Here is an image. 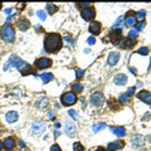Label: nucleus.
Masks as SVG:
<instances>
[{
    "mask_svg": "<svg viewBox=\"0 0 151 151\" xmlns=\"http://www.w3.org/2000/svg\"><path fill=\"white\" fill-rule=\"evenodd\" d=\"M63 47V38L58 33H49L44 39V51L47 53H57Z\"/></svg>",
    "mask_w": 151,
    "mask_h": 151,
    "instance_id": "obj_1",
    "label": "nucleus"
},
{
    "mask_svg": "<svg viewBox=\"0 0 151 151\" xmlns=\"http://www.w3.org/2000/svg\"><path fill=\"white\" fill-rule=\"evenodd\" d=\"M1 38L4 42H6V43H11V42H14L15 39V30L11 25L6 24L4 25L1 28Z\"/></svg>",
    "mask_w": 151,
    "mask_h": 151,
    "instance_id": "obj_2",
    "label": "nucleus"
},
{
    "mask_svg": "<svg viewBox=\"0 0 151 151\" xmlns=\"http://www.w3.org/2000/svg\"><path fill=\"white\" fill-rule=\"evenodd\" d=\"M89 102L94 106V107H101V106H103V103H105L103 93H102L101 91H96V92H93L92 94H91V97H89Z\"/></svg>",
    "mask_w": 151,
    "mask_h": 151,
    "instance_id": "obj_3",
    "label": "nucleus"
},
{
    "mask_svg": "<svg viewBox=\"0 0 151 151\" xmlns=\"http://www.w3.org/2000/svg\"><path fill=\"white\" fill-rule=\"evenodd\" d=\"M108 37H109V40H111L112 44L115 45H118L122 40V29H112L109 30L108 33Z\"/></svg>",
    "mask_w": 151,
    "mask_h": 151,
    "instance_id": "obj_4",
    "label": "nucleus"
},
{
    "mask_svg": "<svg viewBox=\"0 0 151 151\" xmlns=\"http://www.w3.org/2000/svg\"><path fill=\"white\" fill-rule=\"evenodd\" d=\"M60 101H62V103L64 106H72L77 102V96H76V93H73V92H66L62 94Z\"/></svg>",
    "mask_w": 151,
    "mask_h": 151,
    "instance_id": "obj_5",
    "label": "nucleus"
},
{
    "mask_svg": "<svg viewBox=\"0 0 151 151\" xmlns=\"http://www.w3.org/2000/svg\"><path fill=\"white\" fill-rule=\"evenodd\" d=\"M52 59L51 58H47V57H42V58H38L34 63L38 69H45V68H49L52 66Z\"/></svg>",
    "mask_w": 151,
    "mask_h": 151,
    "instance_id": "obj_6",
    "label": "nucleus"
},
{
    "mask_svg": "<svg viewBox=\"0 0 151 151\" xmlns=\"http://www.w3.org/2000/svg\"><path fill=\"white\" fill-rule=\"evenodd\" d=\"M81 15H82V18L85 19V20L87 21H91V20H93L94 17H96V10H94V8H87V9H82L81 11Z\"/></svg>",
    "mask_w": 151,
    "mask_h": 151,
    "instance_id": "obj_7",
    "label": "nucleus"
},
{
    "mask_svg": "<svg viewBox=\"0 0 151 151\" xmlns=\"http://www.w3.org/2000/svg\"><path fill=\"white\" fill-rule=\"evenodd\" d=\"M17 68L19 71H20V73L23 74V76H28L29 73H32V68H30V66L26 62H24V60H20V62L18 63V66H17Z\"/></svg>",
    "mask_w": 151,
    "mask_h": 151,
    "instance_id": "obj_8",
    "label": "nucleus"
},
{
    "mask_svg": "<svg viewBox=\"0 0 151 151\" xmlns=\"http://www.w3.org/2000/svg\"><path fill=\"white\" fill-rule=\"evenodd\" d=\"M64 132L67 134V136H69V137H74L76 136V125L73 122H71V121H66V126H64Z\"/></svg>",
    "mask_w": 151,
    "mask_h": 151,
    "instance_id": "obj_9",
    "label": "nucleus"
},
{
    "mask_svg": "<svg viewBox=\"0 0 151 151\" xmlns=\"http://www.w3.org/2000/svg\"><path fill=\"white\" fill-rule=\"evenodd\" d=\"M45 123L44 122H34L33 125H32V131H33V134L34 135H42L43 132L45 131Z\"/></svg>",
    "mask_w": 151,
    "mask_h": 151,
    "instance_id": "obj_10",
    "label": "nucleus"
},
{
    "mask_svg": "<svg viewBox=\"0 0 151 151\" xmlns=\"http://www.w3.org/2000/svg\"><path fill=\"white\" fill-rule=\"evenodd\" d=\"M88 30H89L91 34H93V35H98L102 30V24L100 21H91V24L88 26Z\"/></svg>",
    "mask_w": 151,
    "mask_h": 151,
    "instance_id": "obj_11",
    "label": "nucleus"
},
{
    "mask_svg": "<svg viewBox=\"0 0 151 151\" xmlns=\"http://www.w3.org/2000/svg\"><path fill=\"white\" fill-rule=\"evenodd\" d=\"M131 143H132V146H134V147H136V149L142 147L143 146V136L142 135H139V134L134 135L131 137Z\"/></svg>",
    "mask_w": 151,
    "mask_h": 151,
    "instance_id": "obj_12",
    "label": "nucleus"
},
{
    "mask_svg": "<svg viewBox=\"0 0 151 151\" xmlns=\"http://www.w3.org/2000/svg\"><path fill=\"white\" fill-rule=\"evenodd\" d=\"M20 58H19L18 55H15V54H13V55H10V58H9V60H8V63H5V66H4V71H8L9 69V67H17L18 66V63L20 62Z\"/></svg>",
    "mask_w": 151,
    "mask_h": 151,
    "instance_id": "obj_13",
    "label": "nucleus"
},
{
    "mask_svg": "<svg viewBox=\"0 0 151 151\" xmlns=\"http://www.w3.org/2000/svg\"><path fill=\"white\" fill-rule=\"evenodd\" d=\"M123 147H125V141H122V140H117V141H113V142L108 143V150L109 151L122 150Z\"/></svg>",
    "mask_w": 151,
    "mask_h": 151,
    "instance_id": "obj_14",
    "label": "nucleus"
},
{
    "mask_svg": "<svg viewBox=\"0 0 151 151\" xmlns=\"http://www.w3.org/2000/svg\"><path fill=\"white\" fill-rule=\"evenodd\" d=\"M118 60H120V54H118L117 52H111V53L108 54V58H107V63H108V66H111V67L116 66Z\"/></svg>",
    "mask_w": 151,
    "mask_h": 151,
    "instance_id": "obj_15",
    "label": "nucleus"
},
{
    "mask_svg": "<svg viewBox=\"0 0 151 151\" xmlns=\"http://www.w3.org/2000/svg\"><path fill=\"white\" fill-rule=\"evenodd\" d=\"M137 97L141 101L145 102V103L151 105V92H149V91H140L139 94H137Z\"/></svg>",
    "mask_w": 151,
    "mask_h": 151,
    "instance_id": "obj_16",
    "label": "nucleus"
},
{
    "mask_svg": "<svg viewBox=\"0 0 151 151\" xmlns=\"http://www.w3.org/2000/svg\"><path fill=\"white\" fill-rule=\"evenodd\" d=\"M17 26L20 32H25V30H28L30 28V21L28 19H20V20L17 21Z\"/></svg>",
    "mask_w": 151,
    "mask_h": 151,
    "instance_id": "obj_17",
    "label": "nucleus"
},
{
    "mask_svg": "<svg viewBox=\"0 0 151 151\" xmlns=\"http://www.w3.org/2000/svg\"><path fill=\"white\" fill-rule=\"evenodd\" d=\"M116 86H125L127 83V77L123 73H118L115 76V79H113Z\"/></svg>",
    "mask_w": 151,
    "mask_h": 151,
    "instance_id": "obj_18",
    "label": "nucleus"
},
{
    "mask_svg": "<svg viewBox=\"0 0 151 151\" xmlns=\"http://www.w3.org/2000/svg\"><path fill=\"white\" fill-rule=\"evenodd\" d=\"M135 43H136L135 40L130 39V38H126V39L121 40V43L118 44V47H120V48H122V49H131V48L135 45Z\"/></svg>",
    "mask_w": 151,
    "mask_h": 151,
    "instance_id": "obj_19",
    "label": "nucleus"
},
{
    "mask_svg": "<svg viewBox=\"0 0 151 151\" xmlns=\"http://www.w3.org/2000/svg\"><path fill=\"white\" fill-rule=\"evenodd\" d=\"M134 14H135L134 11H128L127 13V17H126V19H125V24H126L127 26L136 25V17Z\"/></svg>",
    "mask_w": 151,
    "mask_h": 151,
    "instance_id": "obj_20",
    "label": "nucleus"
},
{
    "mask_svg": "<svg viewBox=\"0 0 151 151\" xmlns=\"http://www.w3.org/2000/svg\"><path fill=\"white\" fill-rule=\"evenodd\" d=\"M5 118H6V121H8L9 123H13V122H15V121H18L19 115H18L17 111H10V112L6 113Z\"/></svg>",
    "mask_w": 151,
    "mask_h": 151,
    "instance_id": "obj_21",
    "label": "nucleus"
},
{
    "mask_svg": "<svg viewBox=\"0 0 151 151\" xmlns=\"http://www.w3.org/2000/svg\"><path fill=\"white\" fill-rule=\"evenodd\" d=\"M37 106L40 109H47L48 106H49V100L47 97H40V100L37 102Z\"/></svg>",
    "mask_w": 151,
    "mask_h": 151,
    "instance_id": "obj_22",
    "label": "nucleus"
},
{
    "mask_svg": "<svg viewBox=\"0 0 151 151\" xmlns=\"http://www.w3.org/2000/svg\"><path fill=\"white\" fill-rule=\"evenodd\" d=\"M111 132L112 134H115L116 136H125V134H126V130H125V127L122 126H118V127H111Z\"/></svg>",
    "mask_w": 151,
    "mask_h": 151,
    "instance_id": "obj_23",
    "label": "nucleus"
},
{
    "mask_svg": "<svg viewBox=\"0 0 151 151\" xmlns=\"http://www.w3.org/2000/svg\"><path fill=\"white\" fill-rule=\"evenodd\" d=\"M3 145L6 150H13L14 146H15V141H14L13 137H8V139H5V141H4Z\"/></svg>",
    "mask_w": 151,
    "mask_h": 151,
    "instance_id": "obj_24",
    "label": "nucleus"
},
{
    "mask_svg": "<svg viewBox=\"0 0 151 151\" xmlns=\"http://www.w3.org/2000/svg\"><path fill=\"white\" fill-rule=\"evenodd\" d=\"M106 125L105 122H98V123H94L93 126H92V131L93 132H98V131H101V130H103V128H106Z\"/></svg>",
    "mask_w": 151,
    "mask_h": 151,
    "instance_id": "obj_25",
    "label": "nucleus"
},
{
    "mask_svg": "<svg viewBox=\"0 0 151 151\" xmlns=\"http://www.w3.org/2000/svg\"><path fill=\"white\" fill-rule=\"evenodd\" d=\"M45 8H47V11H48V13L51 14V15L58 11V6L54 5V4H47V6H45Z\"/></svg>",
    "mask_w": 151,
    "mask_h": 151,
    "instance_id": "obj_26",
    "label": "nucleus"
},
{
    "mask_svg": "<svg viewBox=\"0 0 151 151\" xmlns=\"http://www.w3.org/2000/svg\"><path fill=\"white\" fill-rule=\"evenodd\" d=\"M40 77H42V81H43V83H48V82H51L52 79L54 78L52 73H43Z\"/></svg>",
    "mask_w": 151,
    "mask_h": 151,
    "instance_id": "obj_27",
    "label": "nucleus"
},
{
    "mask_svg": "<svg viewBox=\"0 0 151 151\" xmlns=\"http://www.w3.org/2000/svg\"><path fill=\"white\" fill-rule=\"evenodd\" d=\"M137 34H139L137 28H132V29L130 30V33H128V38H130V39H132V40H135L136 38H137Z\"/></svg>",
    "mask_w": 151,
    "mask_h": 151,
    "instance_id": "obj_28",
    "label": "nucleus"
},
{
    "mask_svg": "<svg viewBox=\"0 0 151 151\" xmlns=\"http://www.w3.org/2000/svg\"><path fill=\"white\" fill-rule=\"evenodd\" d=\"M72 88H73V93H81L83 91V86L81 83H74V85L72 86Z\"/></svg>",
    "mask_w": 151,
    "mask_h": 151,
    "instance_id": "obj_29",
    "label": "nucleus"
},
{
    "mask_svg": "<svg viewBox=\"0 0 151 151\" xmlns=\"http://www.w3.org/2000/svg\"><path fill=\"white\" fill-rule=\"evenodd\" d=\"M73 151H85V146H83L81 142H74Z\"/></svg>",
    "mask_w": 151,
    "mask_h": 151,
    "instance_id": "obj_30",
    "label": "nucleus"
},
{
    "mask_svg": "<svg viewBox=\"0 0 151 151\" xmlns=\"http://www.w3.org/2000/svg\"><path fill=\"white\" fill-rule=\"evenodd\" d=\"M135 17L139 18L140 20H143V19H145V17H146V11H145V10H139L137 13H136Z\"/></svg>",
    "mask_w": 151,
    "mask_h": 151,
    "instance_id": "obj_31",
    "label": "nucleus"
},
{
    "mask_svg": "<svg viewBox=\"0 0 151 151\" xmlns=\"http://www.w3.org/2000/svg\"><path fill=\"white\" fill-rule=\"evenodd\" d=\"M128 100H130V97L127 96V93H122V94H120V102H121V103H127Z\"/></svg>",
    "mask_w": 151,
    "mask_h": 151,
    "instance_id": "obj_32",
    "label": "nucleus"
},
{
    "mask_svg": "<svg viewBox=\"0 0 151 151\" xmlns=\"http://www.w3.org/2000/svg\"><path fill=\"white\" fill-rule=\"evenodd\" d=\"M68 115H69L73 120H78V118H79L77 111H74V109H69V111H68Z\"/></svg>",
    "mask_w": 151,
    "mask_h": 151,
    "instance_id": "obj_33",
    "label": "nucleus"
},
{
    "mask_svg": "<svg viewBox=\"0 0 151 151\" xmlns=\"http://www.w3.org/2000/svg\"><path fill=\"white\" fill-rule=\"evenodd\" d=\"M37 15H38V18H39L40 20H45V18H47V15H45V11H43V10H38V11H37Z\"/></svg>",
    "mask_w": 151,
    "mask_h": 151,
    "instance_id": "obj_34",
    "label": "nucleus"
},
{
    "mask_svg": "<svg viewBox=\"0 0 151 151\" xmlns=\"http://www.w3.org/2000/svg\"><path fill=\"white\" fill-rule=\"evenodd\" d=\"M137 52L140 53V54H142V55H147V54H149V48L142 47V48H140Z\"/></svg>",
    "mask_w": 151,
    "mask_h": 151,
    "instance_id": "obj_35",
    "label": "nucleus"
},
{
    "mask_svg": "<svg viewBox=\"0 0 151 151\" xmlns=\"http://www.w3.org/2000/svg\"><path fill=\"white\" fill-rule=\"evenodd\" d=\"M122 20H123V18H122V17L117 18V20L115 21V24H113V29H118V26H120L121 23H122Z\"/></svg>",
    "mask_w": 151,
    "mask_h": 151,
    "instance_id": "obj_36",
    "label": "nucleus"
},
{
    "mask_svg": "<svg viewBox=\"0 0 151 151\" xmlns=\"http://www.w3.org/2000/svg\"><path fill=\"white\" fill-rule=\"evenodd\" d=\"M77 5L79 8H83V9H87V8H91L92 4H91V3H81V4H77Z\"/></svg>",
    "mask_w": 151,
    "mask_h": 151,
    "instance_id": "obj_37",
    "label": "nucleus"
},
{
    "mask_svg": "<svg viewBox=\"0 0 151 151\" xmlns=\"http://www.w3.org/2000/svg\"><path fill=\"white\" fill-rule=\"evenodd\" d=\"M76 74H77L76 77L79 79V78L83 77V74H85V71H83V69H77V71H76Z\"/></svg>",
    "mask_w": 151,
    "mask_h": 151,
    "instance_id": "obj_38",
    "label": "nucleus"
},
{
    "mask_svg": "<svg viewBox=\"0 0 151 151\" xmlns=\"http://www.w3.org/2000/svg\"><path fill=\"white\" fill-rule=\"evenodd\" d=\"M51 151H62V150H60V146H59V145L54 143V145L51 147Z\"/></svg>",
    "mask_w": 151,
    "mask_h": 151,
    "instance_id": "obj_39",
    "label": "nucleus"
},
{
    "mask_svg": "<svg viewBox=\"0 0 151 151\" xmlns=\"http://www.w3.org/2000/svg\"><path fill=\"white\" fill-rule=\"evenodd\" d=\"M134 93H135V87H131V88H128V89H127V96H128V97L132 96Z\"/></svg>",
    "mask_w": 151,
    "mask_h": 151,
    "instance_id": "obj_40",
    "label": "nucleus"
},
{
    "mask_svg": "<svg viewBox=\"0 0 151 151\" xmlns=\"http://www.w3.org/2000/svg\"><path fill=\"white\" fill-rule=\"evenodd\" d=\"M87 43H88L89 45H93L94 43H96V39H94L93 37H91V38H88V39H87Z\"/></svg>",
    "mask_w": 151,
    "mask_h": 151,
    "instance_id": "obj_41",
    "label": "nucleus"
},
{
    "mask_svg": "<svg viewBox=\"0 0 151 151\" xmlns=\"http://www.w3.org/2000/svg\"><path fill=\"white\" fill-rule=\"evenodd\" d=\"M145 23H143V21H140L139 23V24H137V30H142L143 28H145Z\"/></svg>",
    "mask_w": 151,
    "mask_h": 151,
    "instance_id": "obj_42",
    "label": "nucleus"
},
{
    "mask_svg": "<svg viewBox=\"0 0 151 151\" xmlns=\"http://www.w3.org/2000/svg\"><path fill=\"white\" fill-rule=\"evenodd\" d=\"M54 115H55V112H54V111L48 112V118H49V120H54V117H55Z\"/></svg>",
    "mask_w": 151,
    "mask_h": 151,
    "instance_id": "obj_43",
    "label": "nucleus"
},
{
    "mask_svg": "<svg viewBox=\"0 0 151 151\" xmlns=\"http://www.w3.org/2000/svg\"><path fill=\"white\" fill-rule=\"evenodd\" d=\"M66 39H67V42H68V43H73V38H72V37H69V35H67L66 37Z\"/></svg>",
    "mask_w": 151,
    "mask_h": 151,
    "instance_id": "obj_44",
    "label": "nucleus"
},
{
    "mask_svg": "<svg viewBox=\"0 0 151 151\" xmlns=\"http://www.w3.org/2000/svg\"><path fill=\"white\" fill-rule=\"evenodd\" d=\"M94 151H107V150H106L105 147H101V146H98V147H97V149L94 150Z\"/></svg>",
    "mask_w": 151,
    "mask_h": 151,
    "instance_id": "obj_45",
    "label": "nucleus"
},
{
    "mask_svg": "<svg viewBox=\"0 0 151 151\" xmlns=\"http://www.w3.org/2000/svg\"><path fill=\"white\" fill-rule=\"evenodd\" d=\"M59 127H60V123L59 122H55L54 123V128H55V130H59Z\"/></svg>",
    "mask_w": 151,
    "mask_h": 151,
    "instance_id": "obj_46",
    "label": "nucleus"
},
{
    "mask_svg": "<svg viewBox=\"0 0 151 151\" xmlns=\"http://www.w3.org/2000/svg\"><path fill=\"white\" fill-rule=\"evenodd\" d=\"M54 135H55V137H58V136H60V131L59 130H55L54 131Z\"/></svg>",
    "mask_w": 151,
    "mask_h": 151,
    "instance_id": "obj_47",
    "label": "nucleus"
},
{
    "mask_svg": "<svg viewBox=\"0 0 151 151\" xmlns=\"http://www.w3.org/2000/svg\"><path fill=\"white\" fill-rule=\"evenodd\" d=\"M5 13L6 14H10L11 13V9H5Z\"/></svg>",
    "mask_w": 151,
    "mask_h": 151,
    "instance_id": "obj_48",
    "label": "nucleus"
},
{
    "mask_svg": "<svg viewBox=\"0 0 151 151\" xmlns=\"http://www.w3.org/2000/svg\"><path fill=\"white\" fill-rule=\"evenodd\" d=\"M130 71L132 72V73H136V69H135V68H131V67H130Z\"/></svg>",
    "mask_w": 151,
    "mask_h": 151,
    "instance_id": "obj_49",
    "label": "nucleus"
},
{
    "mask_svg": "<svg viewBox=\"0 0 151 151\" xmlns=\"http://www.w3.org/2000/svg\"><path fill=\"white\" fill-rule=\"evenodd\" d=\"M19 145H20V147H24V142H23V141H19Z\"/></svg>",
    "mask_w": 151,
    "mask_h": 151,
    "instance_id": "obj_50",
    "label": "nucleus"
},
{
    "mask_svg": "<svg viewBox=\"0 0 151 151\" xmlns=\"http://www.w3.org/2000/svg\"><path fill=\"white\" fill-rule=\"evenodd\" d=\"M1 147H3V142L0 141V150H1Z\"/></svg>",
    "mask_w": 151,
    "mask_h": 151,
    "instance_id": "obj_51",
    "label": "nucleus"
},
{
    "mask_svg": "<svg viewBox=\"0 0 151 151\" xmlns=\"http://www.w3.org/2000/svg\"><path fill=\"white\" fill-rule=\"evenodd\" d=\"M0 9H1V3H0Z\"/></svg>",
    "mask_w": 151,
    "mask_h": 151,
    "instance_id": "obj_52",
    "label": "nucleus"
}]
</instances>
